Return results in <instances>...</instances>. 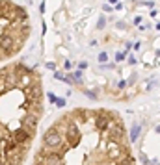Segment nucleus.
Segmentation results:
<instances>
[{
  "label": "nucleus",
  "instance_id": "nucleus-9",
  "mask_svg": "<svg viewBox=\"0 0 160 165\" xmlns=\"http://www.w3.org/2000/svg\"><path fill=\"white\" fill-rule=\"evenodd\" d=\"M49 100H50V102H56V97H54V93H49Z\"/></svg>",
  "mask_w": 160,
  "mask_h": 165
},
{
  "label": "nucleus",
  "instance_id": "nucleus-7",
  "mask_svg": "<svg viewBox=\"0 0 160 165\" xmlns=\"http://www.w3.org/2000/svg\"><path fill=\"white\" fill-rule=\"evenodd\" d=\"M116 59H117V61L125 59V52H117V54H116Z\"/></svg>",
  "mask_w": 160,
  "mask_h": 165
},
{
  "label": "nucleus",
  "instance_id": "nucleus-4",
  "mask_svg": "<svg viewBox=\"0 0 160 165\" xmlns=\"http://www.w3.org/2000/svg\"><path fill=\"white\" fill-rule=\"evenodd\" d=\"M99 61H101V63H106V61H108V54H106V52H101V54H99Z\"/></svg>",
  "mask_w": 160,
  "mask_h": 165
},
{
  "label": "nucleus",
  "instance_id": "nucleus-5",
  "mask_svg": "<svg viewBox=\"0 0 160 165\" xmlns=\"http://www.w3.org/2000/svg\"><path fill=\"white\" fill-rule=\"evenodd\" d=\"M58 108H65V99H56V102H54Z\"/></svg>",
  "mask_w": 160,
  "mask_h": 165
},
{
  "label": "nucleus",
  "instance_id": "nucleus-1",
  "mask_svg": "<svg viewBox=\"0 0 160 165\" xmlns=\"http://www.w3.org/2000/svg\"><path fill=\"white\" fill-rule=\"evenodd\" d=\"M30 32L32 26L26 9L11 0H0V61L19 54Z\"/></svg>",
  "mask_w": 160,
  "mask_h": 165
},
{
  "label": "nucleus",
  "instance_id": "nucleus-8",
  "mask_svg": "<svg viewBox=\"0 0 160 165\" xmlns=\"http://www.w3.org/2000/svg\"><path fill=\"white\" fill-rule=\"evenodd\" d=\"M86 95H87L89 99H97V95H95V91H86Z\"/></svg>",
  "mask_w": 160,
  "mask_h": 165
},
{
  "label": "nucleus",
  "instance_id": "nucleus-6",
  "mask_svg": "<svg viewBox=\"0 0 160 165\" xmlns=\"http://www.w3.org/2000/svg\"><path fill=\"white\" fill-rule=\"evenodd\" d=\"M97 28H99V30H102V28H104V17H101V19H99V22H97Z\"/></svg>",
  "mask_w": 160,
  "mask_h": 165
},
{
  "label": "nucleus",
  "instance_id": "nucleus-2",
  "mask_svg": "<svg viewBox=\"0 0 160 165\" xmlns=\"http://www.w3.org/2000/svg\"><path fill=\"white\" fill-rule=\"evenodd\" d=\"M61 141H63V137H61L60 128H58L56 124H52L47 132H45L41 147H43V149H56V147H60V145H61Z\"/></svg>",
  "mask_w": 160,
  "mask_h": 165
},
{
  "label": "nucleus",
  "instance_id": "nucleus-3",
  "mask_svg": "<svg viewBox=\"0 0 160 165\" xmlns=\"http://www.w3.org/2000/svg\"><path fill=\"white\" fill-rule=\"evenodd\" d=\"M140 124H134L132 126V130H130V141H136V139H138V135H140Z\"/></svg>",
  "mask_w": 160,
  "mask_h": 165
},
{
  "label": "nucleus",
  "instance_id": "nucleus-10",
  "mask_svg": "<svg viewBox=\"0 0 160 165\" xmlns=\"http://www.w3.org/2000/svg\"><path fill=\"white\" fill-rule=\"evenodd\" d=\"M78 67H80V69H86V67H87V63H86V61H80V63H78Z\"/></svg>",
  "mask_w": 160,
  "mask_h": 165
}]
</instances>
